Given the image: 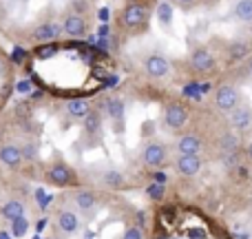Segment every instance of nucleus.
Listing matches in <instances>:
<instances>
[{"mask_svg": "<svg viewBox=\"0 0 252 239\" xmlns=\"http://www.w3.org/2000/svg\"><path fill=\"white\" fill-rule=\"evenodd\" d=\"M148 16H151V9L146 7V2L137 0V2L126 4L120 13V25L124 29H128L130 34H139L144 27L148 25Z\"/></svg>", "mask_w": 252, "mask_h": 239, "instance_id": "nucleus-1", "label": "nucleus"}, {"mask_svg": "<svg viewBox=\"0 0 252 239\" xmlns=\"http://www.w3.org/2000/svg\"><path fill=\"white\" fill-rule=\"evenodd\" d=\"M44 182L51 186H75L78 175L69 164H51L44 171Z\"/></svg>", "mask_w": 252, "mask_h": 239, "instance_id": "nucleus-2", "label": "nucleus"}, {"mask_svg": "<svg viewBox=\"0 0 252 239\" xmlns=\"http://www.w3.org/2000/svg\"><path fill=\"white\" fill-rule=\"evenodd\" d=\"M62 25L60 22H40L38 27L29 31V40L35 44H47V42H58L62 38Z\"/></svg>", "mask_w": 252, "mask_h": 239, "instance_id": "nucleus-3", "label": "nucleus"}, {"mask_svg": "<svg viewBox=\"0 0 252 239\" xmlns=\"http://www.w3.org/2000/svg\"><path fill=\"white\" fill-rule=\"evenodd\" d=\"M215 106L221 113H230L239 106V89L232 84H219L215 91Z\"/></svg>", "mask_w": 252, "mask_h": 239, "instance_id": "nucleus-4", "label": "nucleus"}, {"mask_svg": "<svg viewBox=\"0 0 252 239\" xmlns=\"http://www.w3.org/2000/svg\"><path fill=\"white\" fill-rule=\"evenodd\" d=\"M188 118H190V111H188V106L182 104V102H170V104L164 106V122L168 129H173V131L184 129Z\"/></svg>", "mask_w": 252, "mask_h": 239, "instance_id": "nucleus-5", "label": "nucleus"}, {"mask_svg": "<svg viewBox=\"0 0 252 239\" xmlns=\"http://www.w3.org/2000/svg\"><path fill=\"white\" fill-rule=\"evenodd\" d=\"M144 71L153 80H164L170 75V62L159 53H153V56H148L144 60Z\"/></svg>", "mask_w": 252, "mask_h": 239, "instance_id": "nucleus-6", "label": "nucleus"}, {"mask_svg": "<svg viewBox=\"0 0 252 239\" xmlns=\"http://www.w3.org/2000/svg\"><path fill=\"white\" fill-rule=\"evenodd\" d=\"M166 157H168V153H166V146L161 142H148L142 151L144 164L151 166V169H161L166 164Z\"/></svg>", "mask_w": 252, "mask_h": 239, "instance_id": "nucleus-7", "label": "nucleus"}, {"mask_svg": "<svg viewBox=\"0 0 252 239\" xmlns=\"http://www.w3.org/2000/svg\"><path fill=\"white\" fill-rule=\"evenodd\" d=\"M190 67L197 73H210L215 69V56L206 47H197L190 53Z\"/></svg>", "mask_w": 252, "mask_h": 239, "instance_id": "nucleus-8", "label": "nucleus"}, {"mask_svg": "<svg viewBox=\"0 0 252 239\" xmlns=\"http://www.w3.org/2000/svg\"><path fill=\"white\" fill-rule=\"evenodd\" d=\"M62 31L69 38H82L89 31V22L84 16H78V13H69V16L62 20Z\"/></svg>", "mask_w": 252, "mask_h": 239, "instance_id": "nucleus-9", "label": "nucleus"}, {"mask_svg": "<svg viewBox=\"0 0 252 239\" xmlns=\"http://www.w3.org/2000/svg\"><path fill=\"white\" fill-rule=\"evenodd\" d=\"M22 162H25V157H22V146L11 144V142L0 146V164H4L7 169H20Z\"/></svg>", "mask_w": 252, "mask_h": 239, "instance_id": "nucleus-10", "label": "nucleus"}, {"mask_svg": "<svg viewBox=\"0 0 252 239\" xmlns=\"http://www.w3.org/2000/svg\"><path fill=\"white\" fill-rule=\"evenodd\" d=\"M201 148H204V142H201V137L195 135V133H186L177 139V153L179 155H199Z\"/></svg>", "mask_w": 252, "mask_h": 239, "instance_id": "nucleus-11", "label": "nucleus"}, {"mask_svg": "<svg viewBox=\"0 0 252 239\" xmlns=\"http://www.w3.org/2000/svg\"><path fill=\"white\" fill-rule=\"evenodd\" d=\"M175 166H177V171L184 177H192V175H197L201 171L204 162H201L199 155H179L175 160Z\"/></svg>", "mask_w": 252, "mask_h": 239, "instance_id": "nucleus-12", "label": "nucleus"}, {"mask_svg": "<svg viewBox=\"0 0 252 239\" xmlns=\"http://www.w3.org/2000/svg\"><path fill=\"white\" fill-rule=\"evenodd\" d=\"M230 124L232 129H237V133H248L252 129V111L248 106H237L235 111H230Z\"/></svg>", "mask_w": 252, "mask_h": 239, "instance_id": "nucleus-13", "label": "nucleus"}, {"mask_svg": "<svg viewBox=\"0 0 252 239\" xmlns=\"http://www.w3.org/2000/svg\"><path fill=\"white\" fill-rule=\"evenodd\" d=\"M56 224L64 235H73V233L80 228V217L73 213V210L62 208V210H58V215H56Z\"/></svg>", "mask_w": 252, "mask_h": 239, "instance_id": "nucleus-14", "label": "nucleus"}, {"mask_svg": "<svg viewBox=\"0 0 252 239\" xmlns=\"http://www.w3.org/2000/svg\"><path fill=\"white\" fill-rule=\"evenodd\" d=\"M66 115H71L73 120H84L89 113H91V102L87 98H71L66 100Z\"/></svg>", "mask_w": 252, "mask_h": 239, "instance_id": "nucleus-15", "label": "nucleus"}, {"mask_svg": "<svg viewBox=\"0 0 252 239\" xmlns=\"http://www.w3.org/2000/svg\"><path fill=\"white\" fill-rule=\"evenodd\" d=\"M73 202L82 213H91L97 206V195L91 191V188H80V191L73 193Z\"/></svg>", "mask_w": 252, "mask_h": 239, "instance_id": "nucleus-16", "label": "nucleus"}, {"mask_svg": "<svg viewBox=\"0 0 252 239\" xmlns=\"http://www.w3.org/2000/svg\"><path fill=\"white\" fill-rule=\"evenodd\" d=\"M217 146L223 155H237V151H239V146H241L239 133H237V131H228V133H223L221 137H219Z\"/></svg>", "mask_w": 252, "mask_h": 239, "instance_id": "nucleus-17", "label": "nucleus"}, {"mask_svg": "<svg viewBox=\"0 0 252 239\" xmlns=\"http://www.w3.org/2000/svg\"><path fill=\"white\" fill-rule=\"evenodd\" d=\"M0 215H2L7 222H20L25 217V204L20 200H9L7 204L0 208Z\"/></svg>", "mask_w": 252, "mask_h": 239, "instance_id": "nucleus-18", "label": "nucleus"}, {"mask_svg": "<svg viewBox=\"0 0 252 239\" xmlns=\"http://www.w3.org/2000/svg\"><path fill=\"white\" fill-rule=\"evenodd\" d=\"M248 56H250V47L246 42H241V40H237V42H232L228 47V60L230 62H239Z\"/></svg>", "mask_w": 252, "mask_h": 239, "instance_id": "nucleus-19", "label": "nucleus"}, {"mask_svg": "<svg viewBox=\"0 0 252 239\" xmlns=\"http://www.w3.org/2000/svg\"><path fill=\"white\" fill-rule=\"evenodd\" d=\"M232 13H235L241 22H252V0H237Z\"/></svg>", "mask_w": 252, "mask_h": 239, "instance_id": "nucleus-20", "label": "nucleus"}, {"mask_svg": "<svg viewBox=\"0 0 252 239\" xmlns=\"http://www.w3.org/2000/svg\"><path fill=\"white\" fill-rule=\"evenodd\" d=\"M106 111H109V118L111 120L120 122V120H122V113H124L122 100H120V98H109V100H106Z\"/></svg>", "mask_w": 252, "mask_h": 239, "instance_id": "nucleus-21", "label": "nucleus"}, {"mask_svg": "<svg viewBox=\"0 0 252 239\" xmlns=\"http://www.w3.org/2000/svg\"><path fill=\"white\" fill-rule=\"evenodd\" d=\"M100 124H102V118H100V113H97V111H93V109H91V113H89L87 118L82 120V126H84V131H87V133H91V135H95L97 131H100Z\"/></svg>", "mask_w": 252, "mask_h": 239, "instance_id": "nucleus-22", "label": "nucleus"}, {"mask_svg": "<svg viewBox=\"0 0 252 239\" xmlns=\"http://www.w3.org/2000/svg\"><path fill=\"white\" fill-rule=\"evenodd\" d=\"M102 182L106 184V186H111V188H120L124 184V175L120 173V171H106L104 175H102Z\"/></svg>", "mask_w": 252, "mask_h": 239, "instance_id": "nucleus-23", "label": "nucleus"}, {"mask_svg": "<svg viewBox=\"0 0 252 239\" xmlns=\"http://www.w3.org/2000/svg\"><path fill=\"white\" fill-rule=\"evenodd\" d=\"M157 16H159V20L164 22V25H168V22L173 20V7H170L168 2H159V9H157Z\"/></svg>", "mask_w": 252, "mask_h": 239, "instance_id": "nucleus-24", "label": "nucleus"}, {"mask_svg": "<svg viewBox=\"0 0 252 239\" xmlns=\"http://www.w3.org/2000/svg\"><path fill=\"white\" fill-rule=\"evenodd\" d=\"M89 9V2L87 0H73L69 2V13H78V16H84V11Z\"/></svg>", "mask_w": 252, "mask_h": 239, "instance_id": "nucleus-25", "label": "nucleus"}, {"mask_svg": "<svg viewBox=\"0 0 252 239\" xmlns=\"http://www.w3.org/2000/svg\"><path fill=\"white\" fill-rule=\"evenodd\" d=\"M122 239H144V231L139 226H128L124 231V235Z\"/></svg>", "mask_w": 252, "mask_h": 239, "instance_id": "nucleus-26", "label": "nucleus"}, {"mask_svg": "<svg viewBox=\"0 0 252 239\" xmlns=\"http://www.w3.org/2000/svg\"><path fill=\"white\" fill-rule=\"evenodd\" d=\"M164 186H161V182L159 184H153V186H148V197H151V200H161V197H164Z\"/></svg>", "mask_w": 252, "mask_h": 239, "instance_id": "nucleus-27", "label": "nucleus"}, {"mask_svg": "<svg viewBox=\"0 0 252 239\" xmlns=\"http://www.w3.org/2000/svg\"><path fill=\"white\" fill-rule=\"evenodd\" d=\"M35 155H38V146H35L33 142H27L25 146H22V157H25V160H33Z\"/></svg>", "mask_w": 252, "mask_h": 239, "instance_id": "nucleus-28", "label": "nucleus"}, {"mask_svg": "<svg viewBox=\"0 0 252 239\" xmlns=\"http://www.w3.org/2000/svg\"><path fill=\"white\" fill-rule=\"evenodd\" d=\"M179 4H182V7H190V4H195L197 0H177Z\"/></svg>", "mask_w": 252, "mask_h": 239, "instance_id": "nucleus-29", "label": "nucleus"}, {"mask_svg": "<svg viewBox=\"0 0 252 239\" xmlns=\"http://www.w3.org/2000/svg\"><path fill=\"white\" fill-rule=\"evenodd\" d=\"M246 153H248V157H250V162H252V142H248V146H246Z\"/></svg>", "mask_w": 252, "mask_h": 239, "instance_id": "nucleus-30", "label": "nucleus"}, {"mask_svg": "<svg viewBox=\"0 0 252 239\" xmlns=\"http://www.w3.org/2000/svg\"><path fill=\"white\" fill-rule=\"evenodd\" d=\"M248 73L252 75V56H248Z\"/></svg>", "mask_w": 252, "mask_h": 239, "instance_id": "nucleus-31", "label": "nucleus"}, {"mask_svg": "<svg viewBox=\"0 0 252 239\" xmlns=\"http://www.w3.org/2000/svg\"><path fill=\"white\" fill-rule=\"evenodd\" d=\"M0 137H2V133H0Z\"/></svg>", "mask_w": 252, "mask_h": 239, "instance_id": "nucleus-32", "label": "nucleus"}]
</instances>
